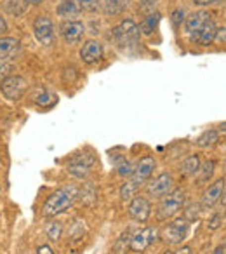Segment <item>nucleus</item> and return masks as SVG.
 <instances>
[{"label":"nucleus","instance_id":"nucleus-13","mask_svg":"<svg viewBox=\"0 0 226 254\" xmlns=\"http://www.w3.org/2000/svg\"><path fill=\"white\" fill-rule=\"evenodd\" d=\"M155 230L153 228H141L139 232H136L134 235L131 237V249L134 253H143L146 251L153 242H155Z\"/></svg>","mask_w":226,"mask_h":254},{"label":"nucleus","instance_id":"nucleus-2","mask_svg":"<svg viewBox=\"0 0 226 254\" xmlns=\"http://www.w3.org/2000/svg\"><path fill=\"white\" fill-rule=\"evenodd\" d=\"M112 37L120 47L136 46L139 40V26L132 19H125V21H122L120 25L113 28Z\"/></svg>","mask_w":226,"mask_h":254},{"label":"nucleus","instance_id":"nucleus-28","mask_svg":"<svg viewBox=\"0 0 226 254\" xmlns=\"http://www.w3.org/2000/svg\"><path fill=\"white\" fill-rule=\"evenodd\" d=\"M214 167H216L214 160H207V162H205V166L200 167V171H202V174H200V183H205L207 180H211L212 173H214ZM200 171H198V173H200Z\"/></svg>","mask_w":226,"mask_h":254},{"label":"nucleus","instance_id":"nucleus-40","mask_svg":"<svg viewBox=\"0 0 226 254\" xmlns=\"http://www.w3.org/2000/svg\"><path fill=\"white\" fill-rule=\"evenodd\" d=\"M218 132H219V134H223V136H226V122L219 126V131Z\"/></svg>","mask_w":226,"mask_h":254},{"label":"nucleus","instance_id":"nucleus-11","mask_svg":"<svg viewBox=\"0 0 226 254\" xmlns=\"http://www.w3.org/2000/svg\"><path fill=\"white\" fill-rule=\"evenodd\" d=\"M172 185H174L172 176H170L169 173H162L160 176H157L155 180L148 185L146 190H148V195L160 198V197H166V195L172 190Z\"/></svg>","mask_w":226,"mask_h":254},{"label":"nucleus","instance_id":"nucleus-38","mask_svg":"<svg viewBox=\"0 0 226 254\" xmlns=\"http://www.w3.org/2000/svg\"><path fill=\"white\" fill-rule=\"evenodd\" d=\"M216 40H219V42L226 40V30L225 28H218V33H216Z\"/></svg>","mask_w":226,"mask_h":254},{"label":"nucleus","instance_id":"nucleus-37","mask_svg":"<svg viewBox=\"0 0 226 254\" xmlns=\"http://www.w3.org/2000/svg\"><path fill=\"white\" fill-rule=\"evenodd\" d=\"M7 32V21L4 19V16L0 14V35H4Z\"/></svg>","mask_w":226,"mask_h":254},{"label":"nucleus","instance_id":"nucleus-12","mask_svg":"<svg viewBox=\"0 0 226 254\" xmlns=\"http://www.w3.org/2000/svg\"><path fill=\"white\" fill-rule=\"evenodd\" d=\"M211 19L212 18L207 11H197V12H193V14L188 16V18L184 19V32L188 33L190 40H193L195 35L202 30V26H204L207 21H211Z\"/></svg>","mask_w":226,"mask_h":254},{"label":"nucleus","instance_id":"nucleus-17","mask_svg":"<svg viewBox=\"0 0 226 254\" xmlns=\"http://www.w3.org/2000/svg\"><path fill=\"white\" fill-rule=\"evenodd\" d=\"M216 33H218V26H216V23L211 19V21H207L202 26V30L195 35V39L191 40V42L198 44V46H211L216 40Z\"/></svg>","mask_w":226,"mask_h":254},{"label":"nucleus","instance_id":"nucleus-35","mask_svg":"<svg viewBox=\"0 0 226 254\" xmlns=\"http://www.w3.org/2000/svg\"><path fill=\"white\" fill-rule=\"evenodd\" d=\"M35 254H54V251L51 249V246H46V244H44V246H40L39 249H37Z\"/></svg>","mask_w":226,"mask_h":254},{"label":"nucleus","instance_id":"nucleus-42","mask_svg":"<svg viewBox=\"0 0 226 254\" xmlns=\"http://www.w3.org/2000/svg\"><path fill=\"white\" fill-rule=\"evenodd\" d=\"M221 202L226 205V187H225V190H223V195H221Z\"/></svg>","mask_w":226,"mask_h":254},{"label":"nucleus","instance_id":"nucleus-45","mask_svg":"<svg viewBox=\"0 0 226 254\" xmlns=\"http://www.w3.org/2000/svg\"><path fill=\"white\" fill-rule=\"evenodd\" d=\"M164 254H174V253H170V251H166V253H164Z\"/></svg>","mask_w":226,"mask_h":254},{"label":"nucleus","instance_id":"nucleus-26","mask_svg":"<svg viewBox=\"0 0 226 254\" xmlns=\"http://www.w3.org/2000/svg\"><path fill=\"white\" fill-rule=\"evenodd\" d=\"M131 237H132L131 230H125V232L120 235V239L115 242V253H117V254H124L125 249L131 246Z\"/></svg>","mask_w":226,"mask_h":254},{"label":"nucleus","instance_id":"nucleus-15","mask_svg":"<svg viewBox=\"0 0 226 254\" xmlns=\"http://www.w3.org/2000/svg\"><path fill=\"white\" fill-rule=\"evenodd\" d=\"M223 190H225V180H216L212 185H209V188L202 195V205L204 207H212L214 204H218L221 200Z\"/></svg>","mask_w":226,"mask_h":254},{"label":"nucleus","instance_id":"nucleus-30","mask_svg":"<svg viewBox=\"0 0 226 254\" xmlns=\"http://www.w3.org/2000/svg\"><path fill=\"white\" fill-rule=\"evenodd\" d=\"M198 212H200V205H198V204H191V205H188V207H186V211H184L183 218L186 219L188 223L195 221V219L198 218Z\"/></svg>","mask_w":226,"mask_h":254},{"label":"nucleus","instance_id":"nucleus-14","mask_svg":"<svg viewBox=\"0 0 226 254\" xmlns=\"http://www.w3.org/2000/svg\"><path fill=\"white\" fill-rule=\"evenodd\" d=\"M80 58L87 64L98 63L103 58V46L98 40H87V42H84V46L80 49Z\"/></svg>","mask_w":226,"mask_h":254},{"label":"nucleus","instance_id":"nucleus-22","mask_svg":"<svg viewBox=\"0 0 226 254\" xmlns=\"http://www.w3.org/2000/svg\"><path fill=\"white\" fill-rule=\"evenodd\" d=\"M160 18H162L160 12H152V14H148L145 18V21L139 25V33H143V35H152L157 26H159Z\"/></svg>","mask_w":226,"mask_h":254},{"label":"nucleus","instance_id":"nucleus-6","mask_svg":"<svg viewBox=\"0 0 226 254\" xmlns=\"http://www.w3.org/2000/svg\"><path fill=\"white\" fill-rule=\"evenodd\" d=\"M188 232H190V223L183 218V219H176V221L169 223V225L164 228L162 237L167 244L177 246V244H181L184 239H186Z\"/></svg>","mask_w":226,"mask_h":254},{"label":"nucleus","instance_id":"nucleus-25","mask_svg":"<svg viewBox=\"0 0 226 254\" xmlns=\"http://www.w3.org/2000/svg\"><path fill=\"white\" fill-rule=\"evenodd\" d=\"M61 233H63V223L59 221H53L47 225L46 228V235L49 240H53V242H56V240H59Z\"/></svg>","mask_w":226,"mask_h":254},{"label":"nucleus","instance_id":"nucleus-1","mask_svg":"<svg viewBox=\"0 0 226 254\" xmlns=\"http://www.w3.org/2000/svg\"><path fill=\"white\" fill-rule=\"evenodd\" d=\"M78 197V188L73 185H66V187L59 188L54 193L47 197V200L42 205V216L44 218H54V216L61 214L66 209L73 205L75 198Z\"/></svg>","mask_w":226,"mask_h":254},{"label":"nucleus","instance_id":"nucleus-43","mask_svg":"<svg viewBox=\"0 0 226 254\" xmlns=\"http://www.w3.org/2000/svg\"><path fill=\"white\" fill-rule=\"evenodd\" d=\"M223 253H225V247L221 246V247H218V249H216V251H214V253H212V254H223Z\"/></svg>","mask_w":226,"mask_h":254},{"label":"nucleus","instance_id":"nucleus-46","mask_svg":"<svg viewBox=\"0 0 226 254\" xmlns=\"http://www.w3.org/2000/svg\"><path fill=\"white\" fill-rule=\"evenodd\" d=\"M223 247H226V240H225V242H223Z\"/></svg>","mask_w":226,"mask_h":254},{"label":"nucleus","instance_id":"nucleus-7","mask_svg":"<svg viewBox=\"0 0 226 254\" xmlns=\"http://www.w3.org/2000/svg\"><path fill=\"white\" fill-rule=\"evenodd\" d=\"M33 35L42 46H53L54 44V25L47 16H37L33 21Z\"/></svg>","mask_w":226,"mask_h":254},{"label":"nucleus","instance_id":"nucleus-47","mask_svg":"<svg viewBox=\"0 0 226 254\" xmlns=\"http://www.w3.org/2000/svg\"><path fill=\"white\" fill-rule=\"evenodd\" d=\"M0 164H2V155H0Z\"/></svg>","mask_w":226,"mask_h":254},{"label":"nucleus","instance_id":"nucleus-23","mask_svg":"<svg viewBox=\"0 0 226 254\" xmlns=\"http://www.w3.org/2000/svg\"><path fill=\"white\" fill-rule=\"evenodd\" d=\"M218 141H219V132H218V129H209V131L202 132V134L198 136V139L195 143H197L198 148H209V146H214Z\"/></svg>","mask_w":226,"mask_h":254},{"label":"nucleus","instance_id":"nucleus-5","mask_svg":"<svg viewBox=\"0 0 226 254\" xmlns=\"http://www.w3.org/2000/svg\"><path fill=\"white\" fill-rule=\"evenodd\" d=\"M26 89H28V84L23 77L19 75H9L4 80L0 82V91L9 101H18L25 96Z\"/></svg>","mask_w":226,"mask_h":254},{"label":"nucleus","instance_id":"nucleus-16","mask_svg":"<svg viewBox=\"0 0 226 254\" xmlns=\"http://www.w3.org/2000/svg\"><path fill=\"white\" fill-rule=\"evenodd\" d=\"M19 51V40L14 37H0V63L12 60Z\"/></svg>","mask_w":226,"mask_h":254},{"label":"nucleus","instance_id":"nucleus-44","mask_svg":"<svg viewBox=\"0 0 226 254\" xmlns=\"http://www.w3.org/2000/svg\"><path fill=\"white\" fill-rule=\"evenodd\" d=\"M0 198H2V185H0Z\"/></svg>","mask_w":226,"mask_h":254},{"label":"nucleus","instance_id":"nucleus-21","mask_svg":"<svg viewBox=\"0 0 226 254\" xmlns=\"http://www.w3.org/2000/svg\"><path fill=\"white\" fill-rule=\"evenodd\" d=\"M179 171L184 176H195V174H198V171H200V157L198 155L186 157V159L183 160V164H181Z\"/></svg>","mask_w":226,"mask_h":254},{"label":"nucleus","instance_id":"nucleus-4","mask_svg":"<svg viewBox=\"0 0 226 254\" xmlns=\"http://www.w3.org/2000/svg\"><path fill=\"white\" fill-rule=\"evenodd\" d=\"M96 164V159L92 153H75L70 160H68L66 171L77 180H85L91 174L92 166Z\"/></svg>","mask_w":226,"mask_h":254},{"label":"nucleus","instance_id":"nucleus-24","mask_svg":"<svg viewBox=\"0 0 226 254\" xmlns=\"http://www.w3.org/2000/svg\"><path fill=\"white\" fill-rule=\"evenodd\" d=\"M139 190V185H136L132 180H127L124 185H122L120 188V198L122 200H132V198L136 197V191Z\"/></svg>","mask_w":226,"mask_h":254},{"label":"nucleus","instance_id":"nucleus-34","mask_svg":"<svg viewBox=\"0 0 226 254\" xmlns=\"http://www.w3.org/2000/svg\"><path fill=\"white\" fill-rule=\"evenodd\" d=\"M159 0H139V4H141L143 9H153V5L157 4Z\"/></svg>","mask_w":226,"mask_h":254},{"label":"nucleus","instance_id":"nucleus-8","mask_svg":"<svg viewBox=\"0 0 226 254\" xmlns=\"http://www.w3.org/2000/svg\"><path fill=\"white\" fill-rule=\"evenodd\" d=\"M155 167H157V162H155V159H153V157H150V155L143 157V159L136 164L134 173L131 174V178H129V180H132L136 185H139V187H141L143 183H146V181L152 178Z\"/></svg>","mask_w":226,"mask_h":254},{"label":"nucleus","instance_id":"nucleus-9","mask_svg":"<svg viewBox=\"0 0 226 254\" xmlns=\"http://www.w3.org/2000/svg\"><path fill=\"white\" fill-rule=\"evenodd\" d=\"M129 216H131L134 221L138 223H145L148 221L150 214H152V205H150V200L146 197H134L129 204Z\"/></svg>","mask_w":226,"mask_h":254},{"label":"nucleus","instance_id":"nucleus-31","mask_svg":"<svg viewBox=\"0 0 226 254\" xmlns=\"http://www.w3.org/2000/svg\"><path fill=\"white\" fill-rule=\"evenodd\" d=\"M221 225H223V214H221V212H214V214L207 219V228L211 230V232L218 230Z\"/></svg>","mask_w":226,"mask_h":254},{"label":"nucleus","instance_id":"nucleus-19","mask_svg":"<svg viewBox=\"0 0 226 254\" xmlns=\"http://www.w3.org/2000/svg\"><path fill=\"white\" fill-rule=\"evenodd\" d=\"M131 0H105L103 4V12L105 16H120L129 7Z\"/></svg>","mask_w":226,"mask_h":254},{"label":"nucleus","instance_id":"nucleus-3","mask_svg":"<svg viewBox=\"0 0 226 254\" xmlns=\"http://www.w3.org/2000/svg\"><path fill=\"white\" fill-rule=\"evenodd\" d=\"M184 191L183 190H172L167 193V197H164V200L159 205V219L166 221L177 214L184 205Z\"/></svg>","mask_w":226,"mask_h":254},{"label":"nucleus","instance_id":"nucleus-27","mask_svg":"<svg viewBox=\"0 0 226 254\" xmlns=\"http://www.w3.org/2000/svg\"><path fill=\"white\" fill-rule=\"evenodd\" d=\"M77 5L84 12H98L101 7V0H77Z\"/></svg>","mask_w":226,"mask_h":254},{"label":"nucleus","instance_id":"nucleus-10","mask_svg":"<svg viewBox=\"0 0 226 254\" xmlns=\"http://www.w3.org/2000/svg\"><path fill=\"white\" fill-rule=\"evenodd\" d=\"M59 32L64 42L73 46V44L82 42L84 33H85V26H84V23H80V21H64L63 25H61Z\"/></svg>","mask_w":226,"mask_h":254},{"label":"nucleus","instance_id":"nucleus-41","mask_svg":"<svg viewBox=\"0 0 226 254\" xmlns=\"http://www.w3.org/2000/svg\"><path fill=\"white\" fill-rule=\"evenodd\" d=\"M26 4H32V5H37V4H42L44 0H25Z\"/></svg>","mask_w":226,"mask_h":254},{"label":"nucleus","instance_id":"nucleus-32","mask_svg":"<svg viewBox=\"0 0 226 254\" xmlns=\"http://www.w3.org/2000/svg\"><path fill=\"white\" fill-rule=\"evenodd\" d=\"M56 99L57 98H54V96L49 94L47 91H42V96H39V98L35 99V103H37V105H40V106H47V105H53Z\"/></svg>","mask_w":226,"mask_h":254},{"label":"nucleus","instance_id":"nucleus-18","mask_svg":"<svg viewBox=\"0 0 226 254\" xmlns=\"http://www.w3.org/2000/svg\"><path fill=\"white\" fill-rule=\"evenodd\" d=\"M56 12L59 18L75 21V18H78V14H80V9H78L77 2H73V0H63V2L57 5Z\"/></svg>","mask_w":226,"mask_h":254},{"label":"nucleus","instance_id":"nucleus-20","mask_svg":"<svg viewBox=\"0 0 226 254\" xmlns=\"http://www.w3.org/2000/svg\"><path fill=\"white\" fill-rule=\"evenodd\" d=\"M78 197L85 205H94L98 202V190H96V187L91 181H85L82 190L78 191Z\"/></svg>","mask_w":226,"mask_h":254},{"label":"nucleus","instance_id":"nucleus-39","mask_svg":"<svg viewBox=\"0 0 226 254\" xmlns=\"http://www.w3.org/2000/svg\"><path fill=\"white\" fill-rule=\"evenodd\" d=\"M191 253V249L188 246H184V247H181L179 251H177V253H174V254H190Z\"/></svg>","mask_w":226,"mask_h":254},{"label":"nucleus","instance_id":"nucleus-29","mask_svg":"<svg viewBox=\"0 0 226 254\" xmlns=\"http://www.w3.org/2000/svg\"><path fill=\"white\" fill-rule=\"evenodd\" d=\"M117 173H118V176H122V178H131V174L134 173V166H132L129 160H122L120 164L117 166Z\"/></svg>","mask_w":226,"mask_h":254},{"label":"nucleus","instance_id":"nucleus-33","mask_svg":"<svg viewBox=\"0 0 226 254\" xmlns=\"http://www.w3.org/2000/svg\"><path fill=\"white\" fill-rule=\"evenodd\" d=\"M170 19H172V25L176 26V28H179L181 25L184 23V11L183 9H176V11L172 12V16H170Z\"/></svg>","mask_w":226,"mask_h":254},{"label":"nucleus","instance_id":"nucleus-36","mask_svg":"<svg viewBox=\"0 0 226 254\" xmlns=\"http://www.w3.org/2000/svg\"><path fill=\"white\" fill-rule=\"evenodd\" d=\"M218 0H193L195 5H200V7H204V5H211V4H216Z\"/></svg>","mask_w":226,"mask_h":254}]
</instances>
